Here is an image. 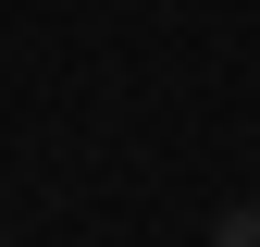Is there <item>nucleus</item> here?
Masks as SVG:
<instances>
[{
  "label": "nucleus",
  "mask_w": 260,
  "mask_h": 247,
  "mask_svg": "<svg viewBox=\"0 0 260 247\" xmlns=\"http://www.w3.org/2000/svg\"><path fill=\"white\" fill-rule=\"evenodd\" d=\"M211 247H260V210H223V223H211Z\"/></svg>",
  "instance_id": "1"
}]
</instances>
